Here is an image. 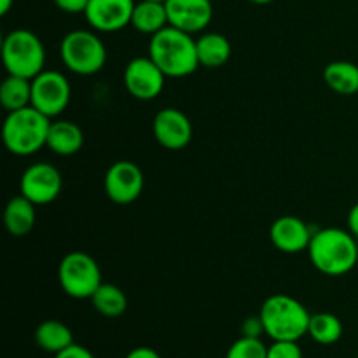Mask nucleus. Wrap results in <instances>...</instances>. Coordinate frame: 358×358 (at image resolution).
Returning <instances> with one entry per match:
<instances>
[{
    "mask_svg": "<svg viewBox=\"0 0 358 358\" xmlns=\"http://www.w3.org/2000/svg\"><path fill=\"white\" fill-rule=\"evenodd\" d=\"M308 255L322 275L343 276L358 264V240L350 231L324 227L313 233Z\"/></svg>",
    "mask_w": 358,
    "mask_h": 358,
    "instance_id": "f257e3e1",
    "label": "nucleus"
},
{
    "mask_svg": "<svg viewBox=\"0 0 358 358\" xmlns=\"http://www.w3.org/2000/svg\"><path fill=\"white\" fill-rule=\"evenodd\" d=\"M149 56L171 79L192 76L199 66L196 38L171 24L150 37Z\"/></svg>",
    "mask_w": 358,
    "mask_h": 358,
    "instance_id": "f03ea898",
    "label": "nucleus"
},
{
    "mask_svg": "<svg viewBox=\"0 0 358 358\" xmlns=\"http://www.w3.org/2000/svg\"><path fill=\"white\" fill-rule=\"evenodd\" d=\"M51 119L30 107L7 112L2 126L3 145L10 154L20 157L34 156L48 143Z\"/></svg>",
    "mask_w": 358,
    "mask_h": 358,
    "instance_id": "7ed1b4c3",
    "label": "nucleus"
},
{
    "mask_svg": "<svg viewBox=\"0 0 358 358\" xmlns=\"http://www.w3.org/2000/svg\"><path fill=\"white\" fill-rule=\"evenodd\" d=\"M264 324L266 336L273 341H299L308 334L311 315L294 297L276 294L262 303L259 311Z\"/></svg>",
    "mask_w": 358,
    "mask_h": 358,
    "instance_id": "20e7f679",
    "label": "nucleus"
},
{
    "mask_svg": "<svg viewBox=\"0 0 358 358\" xmlns=\"http://www.w3.org/2000/svg\"><path fill=\"white\" fill-rule=\"evenodd\" d=\"M2 62L9 76L31 80L45 70V48L34 31L17 28L3 37Z\"/></svg>",
    "mask_w": 358,
    "mask_h": 358,
    "instance_id": "39448f33",
    "label": "nucleus"
},
{
    "mask_svg": "<svg viewBox=\"0 0 358 358\" xmlns=\"http://www.w3.org/2000/svg\"><path fill=\"white\" fill-rule=\"evenodd\" d=\"M62 62L77 76H94L107 63V48L94 30H72L59 44Z\"/></svg>",
    "mask_w": 358,
    "mask_h": 358,
    "instance_id": "423d86ee",
    "label": "nucleus"
},
{
    "mask_svg": "<svg viewBox=\"0 0 358 358\" xmlns=\"http://www.w3.org/2000/svg\"><path fill=\"white\" fill-rule=\"evenodd\" d=\"M58 280L63 292L73 299H91L101 285V269L86 252H70L58 266Z\"/></svg>",
    "mask_w": 358,
    "mask_h": 358,
    "instance_id": "0eeeda50",
    "label": "nucleus"
},
{
    "mask_svg": "<svg viewBox=\"0 0 358 358\" xmlns=\"http://www.w3.org/2000/svg\"><path fill=\"white\" fill-rule=\"evenodd\" d=\"M72 86L65 73L58 70H44L31 79V107L44 115L58 117L69 107Z\"/></svg>",
    "mask_w": 358,
    "mask_h": 358,
    "instance_id": "6e6552de",
    "label": "nucleus"
},
{
    "mask_svg": "<svg viewBox=\"0 0 358 358\" xmlns=\"http://www.w3.org/2000/svg\"><path fill=\"white\" fill-rule=\"evenodd\" d=\"M124 87L133 98L140 101H150L159 96L164 90L166 76L163 70L147 56L133 58L124 69Z\"/></svg>",
    "mask_w": 358,
    "mask_h": 358,
    "instance_id": "1a4fd4ad",
    "label": "nucleus"
},
{
    "mask_svg": "<svg viewBox=\"0 0 358 358\" xmlns=\"http://www.w3.org/2000/svg\"><path fill=\"white\" fill-rule=\"evenodd\" d=\"M63 187L62 173L51 163H34L23 171L20 192L35 206L49 205L59 196Z\"/></svg>",
    "mask_w": 358,
    "mask_h": 358,
    "instance_id": "9d476101",
    "label": "nucleus"
},
{
    "mask_svg": "<svg viewBox=\"0 0 358 358\" xmlns=\"http://www.w3.org/2000/svg\"><path fill=\"white\" fill-rule=\"evenodd\" d=\"M143 171L133 161H117L107 170L103 189L107 198L115 205H131L143 191Z\"/></svg>",
    "mask_w": 358,
    "mask_h": 358,
    "instance_id": "9b49d317",
    "label": "nucleus"
},
{
    "mask_svg": "<svg viewBox=\"0 0 358 358\" xmlns=\"http://www.w3.org/2000/svg\"><path fill=\"white\" fill-rule=\"evenodd\" d=\"M135 0H90L84 13L94 31L114 34L131 24Z\"/></svg>",
    "mask_w": 358,
    "mask_h": 358,
    "instance_id": "f8f14e48",
    "label": "nucleus"
},
{
    "mask_svg": "<svg viewBox=\"0 0 358 358\" xmlns=\"http://www.w3.org/2000/svg\"><path fill=\"white\" fill-rule=\"evenodd\" d=\"M154 138L168 150H182L191 143L192 124L187 115L175 107L163 108L154 115Z\"/></svg>",
    "mask_w": 358,
    "mask_h": 358,
    "instance_id": "ddd939ff",
    "label": "nucleus"
},
{
    "mask_svg": "<svg viewBox=\"0 0 358 358\" xmlns=\"http://www.w3.org/2000/svg\"><path fill=\"white\" fill-rule=\"evenodd\" d=\"M168 23L194 35L206 30L213 17L212 0H166Z\"/></svg>",
    "mask_w": 358,
    "mask_h": 358,
    "instance_id": "4468645a",
    "label": "nucleus"
},
{
    "mask_svg": "<svg viewBox=\"0 0 358 358\" xmlns=\"http://www.w3.org/2000/svg\"><path fill=\"white\" fill-rule=\"evenodd\" d=\"M269 238L276 250L283 254H301L308 250L313 233L310 226L299 217L283 215L271 224Z\"/></svg>",
    "mask_w": 358,
    "mask_h": 358,
    "instance_id": "2eb2a0df",
    "label": "nucleus"
},
{
    "mask_svg": "<svg viewBox=\"0 0 358 358\" xmlns=\"http://www.w3.org/2000/svg\"><path fill=\"white\" fill-rule=\"evenodd\" d=\"M84 145V133L80 126L73 121L58 119L51 121L48 133V143L45 147L52 150L58 156H73L79 152Z\"/></svg>",
    "mask_w": 358,
    "mask_h": 358,
    "instance_id": "dca6fc26",
    "label": "nucleus"
},
{
    "mask_svg": "<svg viewBox=\"0 0 358 358\" xmlns=\"http://www.w3.org/2000/svg\"><path fill=\"white\" fill-rule=\"evenodd\" d=\"M196 51H198L199 66L206 69H219L224 66L231 58V42L226 35L208 31L196 38Z\"/></svg>",
    "mask_w": 358,
    "mask_h": 358,
    "instance_id": "f3484780",
    "label": "nucleus"
},
{
    "mask_svg": "<svg viewBox=\"0 0 358 358\" xmlns=\"http://www.w3.org/2000/svg\"><path fill=\"white\" fill-rule=\"evenodd\" d=\"M35 220H37L35 205L23 194L10 199L3 210V226H6L7 233L16 238L27 236L34 229Z\"/></svg>",
    "mask_w": 358,
    "mask_h": 358,
    "instance_id": "a211bd4d",
    "label": "nucleus"
},
{
    "mask_svg": "<svg viewBox=\"0 0 358 358\" xmlns=\"http://www.w3.org/2000/svg\"><path fill=\"white\" fill-rule=\"evenodd\" d=\"M168 13L164 2H154V0H140L135 3L131 16V24L136 31L143 35H156L163 28L168 27Z\"/></svg>",
    "mask_w": 358,
    "mask_h": 358,
    "instance_id": "6ab92c4d",
    "label": "nucleus"
},
{
    "mask_svg": "<svg viewBox=\"0 0 358 358\" xmlns=\"http://www.w3.org/2000/svg\"><path fill=\"white\" fill-rule=\"evenodd\" d=\"M324 80L334 93L352 96L358 93V65L352 62H331L324 69Z\"/></svg>",
    "mask_w": 358,
    "mask_h": 358,
    "instance_id": "aec40b11",
    "label": "nucleus"
},
{
    "mask_svg": "<svg viewBox=\"0 0 358 358\" xmlns=\"http://www.w3.org/2000/svg\"><path fill=\"white\" fill-rule=\"evenodd\" d=\"M35 343L44 352L56 355V353L63 352L70 345H73V334L70 327H66L63 322L45 320L35 329Z\"/></svg>",
    "mask_w": 358,
    "mask_h": 358,
    "instance_id": "412c9836",
    "label": "nucleus"
},
{
    "mask_svg": "<svg viewBox=\"0 0 358 358\" xmlns=\"http://www.w3.org/2000/svg\"><path fill=\"white\" fill-rule=\"evenodd\" d=\"M0 103L3 110L14 112L31 105V80L20 76H9L0 84Z\"/></svg>",
    "mask_w": 358,
    "mask_h": 358,
    "instance_id": "4be33fe9",
    "label": "nucleus"
},
{
    "mask_svg": "<svg viewBox=\"0 0 358 358\" xmlns=\"http://www.w3.org/2000/svg\"><path fill=\"white\" fill-rule=\"evenodd\" d=\"M91 303H93V308L101 317L107 318H117L128 310L126 294L117 285H112V283H101L96 292L93 294V297H91Z\"/></svg>",
    "mask_w": 358,
    "mask_h": 358,
    "instance_id": "5701e85b",
    "label": "nucleus"
},
{
    "mask_svg": "<svg viewBox=\"0 0 358 358\" xmlns=\"http://www.w3.org/2000/svg\"><path fill=\"white\" fill-rule=\"evenodd\" d=\"M308 334H310V338L315 343H318L322 346L336 345L343 336V324L332 313L311 315Z\"/></svg>",
    "mask_w": 358,
    "mask_h": 358,
    "instance_id": "b1692460",
    "label": "nucleus"
},
{
    "mask_svg": "<svg viewBox=\"0 0 358 358\" xmlns=\"http://www.w3.org/2000/svg\"><path fill=\"white\" fill-rule=\"evenodd\" d=\"M226 358H268V346L259 338L241 336L227 350Z\"/></svg>",
    "mask_w": 358,
    "mask_h": 358,
    "instance_id": "393cba45",
    "label": "nucleus"
},
{
    "mask_svg": "<svg viewBox=\"0 0 358 358\" xmlns=\"http://www.w3.org/2000/svg\"><path fill=\"white\" fill-rule=\"evenodd\" d=\"M268 358H303V350L297 341H273L268 346Z\"/></svg>",
    "mask_w": 358,
    "mask_h": 358,
    "instance_id": "a878e982",
    "label": "nucleus"
},
{
    "mask_svg": "<svg viewBox=\"0 0 358 358\" xmlns=\"http://www.w3.org/2000/svg\"><path fill=\"white\" fill-rule=\"evenodd\" d=\"M241 332H243V336H247V338H259V339H261V336L266 334L264 324H262L261 315H257V317L245 318L243 325H241Z\"/></svg>",
    "mask_w": 358,
    "mask_h": 358,
    "instance_id": "bb28decb",
    "label": "nucleus"
},
{
    "mask_svg": "<svg viewBox=\"0 0 358 358\" xmlns=\"http://www.w3.org/2000/svg\"><path fill=\"white\" fill-rule=\"evenodd\" d=\"M59 10L66 14H84L90 0H52Z\"/></svg>",
    "mask_w": 358,
    "mask_h": 358,
    "instance_id": "cd10ccee",
    "label": "nucleus"
},
{
    "mask_svg": "<svg viewBox=\"0 0 358 358\" xmlns=\"http://www.w3.org/2000/svg\"><path fill=\"white\" fill-rule=\"evenodd\" d=\"M55 358H94V355L87 348L73 343V345H70L69 348H65L63 352L56 353Z\"/></svg>",
    "mask_w": 358,
    "mask_h": 358,
    "instance_id": "c85d7f7f",
    "label": "nucleus"
},
{
    "mask_svg": "<svg viewBox=\"0 0 358 358\" xmlns=\"http://www.w3.org/2000/svg\"><path fill=\"white\" fill-rule=\"evenodd\" d=\"M126 358H161V355L149 346H138V348L131 350Z\"/></svg>",
    "mask_w": 358,
    "mask_h": 358,
    "instance_id": "c756f323",
    "label": "nucleus"
},
{
    "mask_svg": "<svg viewBox=\"0 0 358 358\" xmlns=\"http://www.w3.org/2000/svg\"><path fill=\"white\" fill-rule=\"evenodd\" d=\"M348 231L358 240V203H355L348 212Z\"/></svg>",
    "mask_w": 358,
    "mask_h": 358,
    "instance_id": "7c9ffc66",
    "label": "nucleus"
},
{
    "mask_svg": "<svg viewBox=\"0 0 358 358\" xmlns=\"http://www.w3.org/2000/svg\"><path fill=\"white\" fill-rule=\"evenodd\" d=\"M13 3L14 0H0V14L6 16V14L10 10V7H13Z\"/></svg>",
    "mask_w": 358,
    "mask_h": 358,
    "instance_id": "2f4dec72",
    "label": "nucleus"
},
{
    "mask_svg": "<svg viewBox=\"0 0 358 358\" xmlns=\"http://www.w3.org/2000/svg\"><path fill=\"white\" fill-rule=\"evenodd\" d=\"M248 2L255 3V6H268V3L275 2V0H248Z\"/></svg>",
    "mask_w": 358,
    "mask_h": 358,
    "instance_id": "473e14b6",
    "label": "nucleus"
},
{
    "mask_svg": "<svg viewBox=\"0 0 358 358\" xmlns=\"http://www.w3.org/2000/svg\"><path fill=\"white\" fill-rule=\"evenodd\" d=\"M154 2H166V0H154Z\"/></svg>",
    "mask_w": 358,
    "mask_h": 358,
    "instance_id": "72a5a7b5",
    "label": "nucleus"
},
{
    "mask_svg": "<svg viewBox=\"0 0 358 358\" xmlns=\"http://www.w3.org/2000/svg\"><path fill=\"white\" fill-rule=\"evenodd\" d=\"M357 358H358V357H357Z\"/></svg>",
    "mask_w": 358,
    "mask_h": 358,
    "instance_id": "f704fd0d",
    "label": "nucleus"
}]
</instances>
